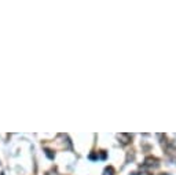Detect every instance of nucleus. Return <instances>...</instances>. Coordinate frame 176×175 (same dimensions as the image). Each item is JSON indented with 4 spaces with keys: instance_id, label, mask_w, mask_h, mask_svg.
Listing matches in <instances>:
<instances>
[{
    "instance_id": "obj_1",
    "label": "nucleus",
    "mask_w": 176,
    "mask_h": 175,
    "mask_svg": "<svg viewBox=\"0 0 176 175\" xmlns=\"http://www.w3.org/2000/svg\"><path fill=\"white\" fill-rule=\"evenodd\" d=\"M103 175H114V170L111 167H107L106 170H105V174Z\"/></svg>"
},
{
    "instance_id": "obj_2",
    "label": "nucleus",
    "mask_w": 176,
    "mask_h": 175,
    "mask_svg": "<svg viewBox=\"0 0 176 175\" xmlns=\"http://www.w3.org/2000/svg\"><path fill=\"white\" fill-rule=\"evenodd\" d=\"M46 154H47V156H48V157H50V159H54V154H52V153H51V150H50V149H46Z\"/></svg>"
},
{
    "instance_id": "obj_3",
    "label": "nucleus",
    "mask_w": 176,
    "mask_h": 175,
    "mask_svg": "<svg viewBox=\"0 0 176 175\" xmlns=\"http://www.w3.org/2000/svg\"><path fill=\"white\" fill-rule=\"evenodd\" d=\"M142 175H150V174H142Z\"/></svg>"
},
{
    "instance_id": "obj_4",
    "label": "nucleus",
    "mask_w": 176,
    "mask_h": 175,
    "mask_svg": "<svg viewBox=\"0 0 176 175\" xmlns=\"http://www.w3.org/2000/svg\"><path fill=\"white\" fill-rule=\"evenodd\" d=\"M164 175H166V174H164Z\"/></svg>"
}]
</instances>
